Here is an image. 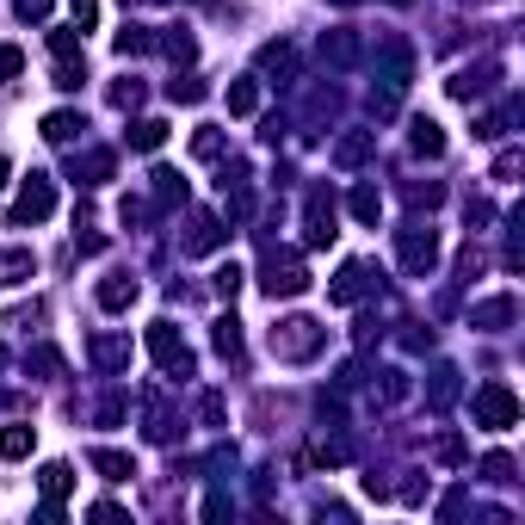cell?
Wrapping results in <instances>:
<instances>
[{"instance_id":"obj_1","label":"cell","mask_w":525,"mask_h":525,"mask_svg":"<svg viewBox=\"0 0 525 525\" xmlns=\"http://www.w3.org/2000/svg\"><path fill=\"white\" fill-rule=\"evenodd\" d=\"M322 340H328L322 322H309V315H285V322L272 328V353L285 359V365H303V359L322 353Z\"/></svg>"},{"instance_id":"obj_2","label":"cell","mask_w":525,"mask_h":525,"mask_svg":"<svg viewBox=\"0 0 525 525\" xmlns=\"http://www.w3.org/2000/svg\"><path fill=\"white\" fill-rule=\"evenodd\" d=\"M260 291H266L272 303H278V297H303V291H309V266H303V254H291V248L278 254V248H272L266 266H260Z\"/></svg>"},{"instance_id":"obj_3","label":"cell","mask_w":525,"mask_h":525,"mask_svg":"<svg viewBox=\"0 0 525 525\" xmlns=\"http://www.w3.org/2000/svg\"><path fill=\"white\" fill-rule=\"evenodd\" d=\"M396 254H402V272L408 278H427L439 266V235L427 223H408V229H396Z\"/></svg>"},{"instance_id":"obj_4","label":"cell","mask_w":525,"mask_h":525,"mask_svg":"<svg viewBox=\"0 0 525 525\" xmlns=\"http://www.w3.org/2000/svg\"><path fill=\"white\" fill-rule=\"evenodd\" d=\"M149 353H155V365L167 371V377H192V346H186V334L173 328V322H149Z\"/></svg>"},{"instance_id":"obj_5","label":"cell","mask_w":525,"mask_h":525,"mask_svg":"<svg viewBox=\"0 0 525 525\" xmlns=\"http://www.w3.org/2000/svg\"><path fill=\"white\" fill-rule=\"evenodd\" d=\"M476 427H488V433L519 427V396L507 390V383H482L476 390Z\"/></svg>"},{"instance_id":"obj_6","label":"cell","mask_w":525,"mask_h":525,"mask_svg":"<svg viewBox=\"0 0 525 525\" xmlns=\"http://www.w3.org/2000/svg\"><path fill=\"white\" fill-rule=\"evenodd\" d=\"M303 235H309V248H328V241L340 235V204H334V192H328V186H315V192H309Z\"/></svg>"},{"instance_id":"obj_7","label":"cell","mask_w":525,"mask_h":525,"mask_svg":"<svg viewBox=\"0 0 525 525\" xmlns=\"http://www.w3.org/2000/svg\"><path fill=\"white\" fill-rule=\"evenodd\" d=\"M50 50H56V87L75 93L87 75V50H81V31H50Z\"/></svg>"},{"instance_id":"obj_8","label":"cell","mask_w":525,"mask_h":525,"mask_svg":"<svg viewBox=\"0 0 525 525\" xmlns=\"http://www.w3.org/2000/svg\"><path fill=\"white\" fill-rule=\"evenodd\" d=\"M56 210V186H50V173H31V180L19 186V204H13V217L19 223H44Z\"/></svg>"},{"instance_id":"obj_9","label":"cell","mask_w":525,"mask_h":525,"mask_svg":"<svg viewBox=\"0 0 525 525\" xmlns=\"http://www.w3.org/2000/svg\"><path fill=\"white\" fill-rule=\"evenodd\" d=\"M371 285H377V278H371V266H365V260H346V266H340V278L328 285V303H359Z\"/></svg>"},{"instance_id":"obj_10","label":"cell","mask_w":525,"mask_h":525,"mask_svg":"<svg viewBox=\"0 0 525 525\" xmlns=\"http://www.w3.org/2000/svg\"><path fill=\"white\" fill-rule=\"evenodd\" d=\"M223 235H229V229L210 217V210H198L192 229H186V254H217V248H223Z\"/></svg>"},{"instance_id":"obj_11","label":"cell","mask_w":525,"mask_h":525,"mask_svg":"<svg viewBox=\"0 0 525 525\" xmlns=\"http://www.w3.org/2000/svg\"><path fill=\"white\" fill-rule=\"evenodd\" d=\"M136 291H143V285H136L130 272H112V278L99 285V309H105V315H124V309L136 303Z\"/></svg>"},{"instance_id":"obj_12","label":"cell","mask_w":525,"mask_h":525,"mask_svg":"<svg viewBox=\"0 0 525 525\" xmlns=\"http://www.w3.org/2000/svg\"><path fill=\"white\" fill-rule=\"evenodd\" d=\"M408 149H414L420 161H439V155H445V130H439L433 118H414V124H408Z\"/></svg>"},{"instance_id":"obj_13","label":"cell","mask_w":525,"mask_h":525,"mask_svg":"<svg viewBox=\"0 0 525 525\" xmlns=\"http://www.w3.org/2000/svg\"><path fill=\"white\" fill-rule=\"evenodd\" d=\"M371 149H377L371 130H346L340 143H334V167H359V161H371Z\"/></svg>"},{"instance_id":"obj_14","label":"cell","mask_w":525,"mask_h":525,"mask_svg":"<svg viewBox=\"0 0 525 525\" xmlns=\"http://www.w3.org/2000/svg\"><path fill=\"white\" fill-rule=\"evenodd\" d=\"M31 272H38V254H31V248H7V254H0V285H7V291H19Z\"/></svg>"},{"instance_id":"obj_15","label":"cell","mask_w":525,"mask_h":525,"mask_svg":"<svg viewBox=\"0 0 525 525\" xmlns=\"http://www.w3.org/2000/svg\"><path fill=\"white\" fill-rule=\"evenodd\" d=\"M38 488H44V507H62L68 488H75V470H68V464H44L38 470Z\"/></svg>"},{"instance_id":"obj_16","label":"cell","mask_w":525,"mask_h":525,"mask_svg":"<svg viewBox=\"0 0 525 525\" xmlns=\"http://www.w3.org/2000/svg\"><path fill=\"white\" fill-rule=\"evenodd\" d=\"M81 130H87V124H81V112H50V118H44V143L68 149V143H75Z\"/></svg>"},{"instance_id":"obj_17","label":"cell","mask_w":525,"mask_h":525,"mask_svg":"<svg viewBox=\"0 0 525 525\" xmlns=\"http://www.w3.org/2000/svg\"><path fill=\"white\" fill-rule=\"evenodd\" d=\"M445 93H451V99H464V105L482 99V93H488V68H458V75L445 81Z\"/></svg>"},{"instance_id":"obj_18","label":"cell","mask_w":525,"mask_h":525,"mask_svg":"<svg viewBox=\"0 0 525 525\" xmlns=\"http://www.w3.org/2000/svg\"><path fill=\"white\" fill-rule=\"evenodd\" d=\"M31 445H38V427H25V420H19V427L0 433V458L19 464V458H31Z\"/></svg>"},{"instance_id":"obj_19","label":"cell","mask_w":525,"mask_h":525,"mask_svg":"<svg viewBox=\"0 0 525 525\" xmlns=\"http://www.w3.org/2000/svg\"><path fill=\"white\" fill-rule=\"evenodd\" d=\"M210 346H217L223 359H241V322L235 315H217V322H210Z\"/></svg>"},{"instance_id":"obj_20","label":"cell","mask_w":525,"mask_h":525,"mask_svg":"<svg viewBox=\"0 0 525 525\" xmlns=\"http://www.w3.org/2000/svg\"><path fill=\"white\" fill-rule=\"evenodd\" d=\"M161 143H167V124H161V118H136V124H130V149L155 155Z\"/></svg>"},{"instance_id":"obj_21","label":"cell","mask_w":525,"mask_h":525,"mask_svg":"<svg viewBox=\"0 0 525 525\" xmlns=\"http://www.w3.org/2000/svg\"><path fill=\"white\" fill-rule=\"evenodd\" d=\"M513 315H519L513 297H488V303H476V328H507Z\"/></svg>"},{"instance_id":"obj_22","label":"cell","mask_w":525,"mask_h":525,"mask_svg":"<svg viewBox=\"0 0 525 525\" xmlns=\"http://www.w3.org/2000/svg\"><path fill=\"white\" fill-rule=\"evenodd\" d=\"M149 180H155V198H161V210H173V204H186V180H180V173H173V167H155Z\"/></svg>"},{"instance_id":"obj_23","label":"cell","mask_w":525,"mask_h":525,"mask_svg":"<svg viewBox=\"0 0 525 525\" xmlns=\"http://www.w3.org/2000/svg\"><path fill=\"white\" fill-rule=\"evenodd\" d=\"M229 112L235 118H254L260 112V81H229Z\"/></svg>"},{"instance_id":"obj_24","label":"cell","mask_w":525,"mask_h":525,"mask_svg":"<svg viewBox=\"0 0 525 525\" xmlns=\"http://www.w3.org/2000/svg\"><path fill=\"white\" fill-rule=\"evenodd\" d=\"M75 180H81V186H105V180H112V155L93 149L87 161H75Z\"/></svg>"},{"instance_id":"obj_25","label":"cell","mask_w":525,"mask_h":525,"mask_svg":"<svg viewBox=\"0 0 525 525\" xmlns=\"http://www.w3.org/2000/svg\"><path fill=\"white\" fill-rule=\"evenodd\" d=\"M93 470H99L105 482H130V476H136V464L124 458V451H93Z\"/></svg>"},{"instance_id":"obj_26","label":"cell","mask_w":525,"mask_h":525,"mask_svg":"<svg viewBox=\"0 0 525 525\" xmlns=\"http://www.w3.org/2000/svg\"><path fill=\"white\" fill-rule=\"evenodd\" d=\"M353 217L371 223V229L383 223V192H377V186H359V192H353Z\"/></svg>"},{"instance_id":"obj_27","label":"cell","mask_w":525,"mask_h":525,"mask_svg":"<svg viewBox=\"0 0 525 525\" xmlns=\"http://www.w3.org/2000/svg\"><path fill=\"white\" fill-rule=\"evenodd\" d=\"M143 50H155V31L149 25H124L118 31V56H143Z\"/></svg>"},{"instance_id":"obj_28","label":"cell","mask_w":525,"mask_h":525,"mask_svg":"<svg viewBox=\"0 0 525 525\" xmlns=\"http://www.w3.org/2000/svg\"><path fill=\"white\" fill-rule=\"evenodd\" d=\"M451 396H458V365H439V371H433V390H427V402H433V408H445Z\"/></svg>"},{"instance_id":"obj_29","label":"cell","mask_w":525,"mask_h":525,"mask_svg":"<svg viewBox=\"0 0 525 525\" xmlns=\"http://www.w3.org/2000/svg\"><path fill=\"white\" fill-rule=\"evenodd\" d=\"M192 155H198V161H223V130L204 124V130L192 136Z\"/></svg>"},{"instance_id":"obj_30","label":"cell","mask_w":525,"mask_h":525,"mask_svg":"<svg viewBox=\"0 0 525 525\" xmlns=\"http://www.w3.org/2000/svg\"><path fill=\"white\" fill-rule=\"evenodd\" d=\"M204 93H210V87H204L198 75H180V81H167V99H173V105H198Z\"/></svg>"},{"instance_id":"obj_31","label":"cell","mask_w":525,"mask_h":525,"mask_svg":"<svg viewBox=\"0 0 525 525\" xmlns=\"http://www.w3.org/2000/svg\"><path fill=\"white\" fill-rule=\"evenodd\" d=\"M260 68H266V75H291V68H297L291 44H266V50H260Z\"/></svg>"},{"instance_id":"obj_32","label":"cell","mask_w":525,"mask_h":525,"mask_svg":"<svg viewBox=\"0 0 525 525\" xmlns=\"http://www.w3.org/2000/svg\"><path fill=\"white\" fill-rule=\"evenodd\" d=\"M93 359H99V365H130V346L112 340V334H99V340H93Z\"/></svg>"},{"instance_id":"obj_33","label":"cell","mask_w":525,"mask_h":525,"mask_svg":"<svg viewBox=\"0 0 525 525\" xmlns=\"http://www.w3.org/2000/svg\"><path fill=\"white\" fill-rule=\"evenodd\" d=\"M155 44H161V50H167L173 62H192V56H198V44H192V31H167V38H155Z\"/></svg>"},{"instance_id":"obj_34","label":"cell","mask_w":525,"mask_h":525,"mask_svg":"<svg viewBox=\"0 0 525 525\" xmlns=\"http://www.w3.org/2000/svg\"><path fill=\"white\" fill-rule=\"evenodd\" d=\"M408 204H414V210H420V204L433 210V204H445V186H439V180H427V186H420V180H408Z\"/></svg>"},{"instance_id":"obj_35","label":"cell","mask_w":525,"mask_h":525,"mask_svg":"<svg viewBox=\"0 0 525 525\" xmlns=\"http://www.w3.org/2000/svg\"><path fill=\"white\" fill-rule=\"evenodd\" d=\"M322 56H328V62H353V56H359V44L346 38V31H334V38H322Z\"/></svg>"},{"instance_id":"obj_36","label":"cell","mask_w":525,"mask_h":525,"mask_svg":"<svg viewBox=\"0 0 525 525\" xmlns=\"http://www.w3.org/2000/svg\"><path fill=\"white\" fill-rule=\"evenodd\" d=\"M25 75V50L19 44H0V81H19Z\"/></svg>"},{"instance_id":"obj_37","label":"cell","mask_w":525,"mask_h":525,"mask_svg":"<svg viewBox=\"0 0 525 525\" xmlns=\"http://www.w3.org/2000/svg\"><path fill=\"white\" fill-rule=\"evenodd\" d=\"M112 105H118V112H130V105H143V81H118V87H112Z\"/></svg>"},{"instance_id":"obj_38","label":"cell","mask_w":525,"mask_h":525,"mask_svg":"<svg viewBox=\"0 0 525 525\" xmlns=\"http://www.w3.org/2000/svg\"><path fill=\"white\" fill-rule=\"evenodd\" d=\"M482 476H488V482H513V458H507V451H495V458H482Z\"/></svg>"},{"instance_id":"obj_39","label":"cell","mask_w":525,"mask_h":525,"mask_svg":"<svg viewBox=\"0 0 525 525\" xmlns=\"http://www.w3.org/2000/svg\"><path fill=\"white\" fill-rule=\"evenodd\" d=\"M241 278H248V272H241L235 260H229V266H217V297H235V291H241Z\"/></svg>"},{"instance_id":"obj_40","label":"cell","mask_w":525,"mask_h":525,"mask_svg":"<svg viewBox=\"0 0 525 525\" xmlns=\"http://www.w3.org/2000/svg\"><path fill=\"white\" fill-rule=\"evenodd\" d=\"M68 19H75V31H87L99 19V0H68Z\"/></svg>"},{"instance_id":"obj_41","label":"cell","mask_w":525,"mask_h":525,"mask_svg":"<svg viewBox=\"0 0 525 525\" xmlns=\"http://www.w3.org/2000/svg\"><path fill=\"white\" fill-rule=\"evenodd\" d=\"M519 167H525V155H519V149H501V161H495V180H519Z\"/></svg>"},{"instance_id":"obj_42","label":"cell","mask_w":525,"mask_h":525,"mask_svg":"<svg viewBox=\"0 0 525 525\" xmlns=\"http://www.w3.org/2000/svg\"><path fill=\"white\" fill-rule=\"evenodd\" d=\"M433 458H439V464H464V439H451V433H445V439L433 445Z\"/></svg>"},{"instance_id":"obj_43","label":"cell","mask_w":525,"mask_h":525,"mask_svg":"<svg viewBox=\"0 0 525 525\" xmlns=\"http://www.w3.org/2000/svg\"><path fill=\"white\" fill-rule=\"evenodd\" d=\"M315 464H346V445L340 439H322V445H315Z\"/></svg>"},{"instance_id":"obj_44","label":"cell","mask_w":525,"mask_h":525,"mask_svg":"<svg viewBox=\"0 0 525 525\" xmlns=\"http://www.w3.org/2000/svg\"><path fill=\"white\" fill-rule=\"evenodd\" d=\"M56 0H19V19H50Z\"/></svg>"},{"instance_id":"obj_45","label":"cell","mask_w":525,"mask_h":525,"mask_svg":"<svg viewBox=\"0 0 525 525\" xmlns=\"http://www.w3.org/2000/svg\"><path fill=\"white\" fill-rule=\"evenodd\" d=\"M7 180H13V161H7V155H0V192H7Z\"/></svg>"},{"instance_id":"obj_46","label":"cell","mask_w":525,"mask_h":525,"mask_svg":"<svg viewBox=\"0 0 525 525\" xmlns=\"http://www.w3.org/2000/svg\"><path fill=\"white\" fill-rule=\"evenodd\" d=\"M390 7H414V0H390Z\"/></svg>"}]
</instances>
